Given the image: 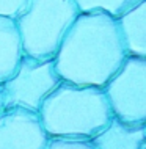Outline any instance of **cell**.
<instances>
[{"label": "cell", "mask_w": 146, "mask_h": 149, "mask_svg": "<svg viewBox=\"0 0 146 149\" xmlns=\"http://www.w3.org/2000/svg\"><path fill=\"white\" fill-rule=\"evenodd\" d=\"M127 57L116 17L104 11H80L54 57L63 82L102 88Z\"/></svg>", "instance_id": "6da1fadb"}, {"label": "cell", "mask_w": 146, "mask_h": 149, "mask_svg": "<svg viewBox=\"0 0 146 149\" xmlns=\"http://www.w3.org/2000/svg\"><path fill=\"white\" fill-rule=\"evenodd\" d=\"M36 115L47 136H79L88 140L113 118L102 88L63 80L44 97Z\"/></svg>", "instance_id": "7a4b0ae2"}, {"label": "cell", "mask_w": 146, "mask_h": 149, "mask_svg": "<svg viewBox=\"0 0 146 149\" xmlns=\"http://www.w3.org/2000/svg\"><path fill=\"white\" fill-rule=\"evenodd\" d=\"M79 13L75 0H25L14 17L24 55L54 58Z\"/></svg>", "instance_id": "3957f363"}, {"label": "cell", "mask_w": 146, "mask_h": 149, "mask_svg": "<svg viewBox=\"0 0 146 149\" xmlns=\"http://www.w3.org/2000/svg\"><path fill=\"white\" fill-rule=\"evenodd\" d=\"M60 82L54 58L24 55L13 75L0 85L3 108H24L36 113L44 97Z\"/></svg>", "instance_id": "277c9868"}, {"label": "cell", "mask_w": 146, "mask_h": 149, "mask_svg": "<svg viewBox=\"0 0 146 149\" xmlns=\"http://www.w3.org/2000/svg\"><path fill=\"white\" fill-rule=\"evenodd\" d=\"M102 90L113 118L146 123V57L127 55Z\"/></svg>", "instance_id": "5b68a950"}, {"label": "cell", "mask_w": 146, "mask_h": 149, "mask_svg": "<svg viewBox=\"0 0 146 149\" xmlns=\"http://www.w3.org/2000/svg\"><path fill=\"white\" fill-rule=\"evenodd\" d=\"M46 138L35 111L24 108L0 111V149H43Z\"/></svg>", "instance_id": "8992f818"}, {"label": "cell", "mask_w": 146, "mask_h": 149, "mask_svg": "<svg viewBox=\"0 0 146 149\" xmlns=\"http://www.w3.org/2000/svg\"><path fill=\"white\" fill-rule=\"evenodd\" d=\"M146 123H124L112 118L101 132L91 138L93 149H143Z\"/></svg>", "instance_id": "52a82bcc"}, {"label": "cell", "mask_w": 146, "mask_h": 149, "mask_svg": "<svg viewBox=\"0 0 146 149\" xmlns=\"http://www.w3.org/2000/svg\"><path fill=\"white\" fill-rule=\"evenodd\" d=\"M116 21L127 55L146 57V0H140Z\"/></svg>", "instance_id": "ba28073f"}, {"label": "cell", "mask_w": 146, "mask_h": 149, "mask_svg": "<svg viewBox=\"0 0 146 149\" xmlns=\"http://www.w3.org/2000/svg\"><path fill=\"white\" fill-rule=\"evenodd\" d=\"M24 49L14 19L0 16V85L16 71Z\"/></svg>", "instance_id": "9c48e42d"}, {"label": "cell", "mask_w": 146, "mask_h": 149, "mask_svg": "<svg viewBox=\"0 0 146 149\" xmlns=\"http://www.w3.org/2000/svg\"><path fill=\"white\" fill-rule=\"evenodd\" d=\"M138 2L140 0H75V5L79 11H104L113 17H119Z\"/></svg>", "instance_id": "30bf717a"}, {"label": "cell", "mask_w": 146, "mask_h": 149, "mask_svg": "<svg viewBox=\"0 0 146 149\" xmlns=\"http://www.w3.org/2000/svg\"><path fill=\"white\" fill-rule=\"evenodd\" d=\"M43 149H93L91 140L79 136H47Z\"/></svg>", "instance_id": "8fae6325"}, {"label": "cell", "mask_w": 146, "mask_h": 149, "mask_svg": "<svg viewBox=\"0 0 146 149\" xmlns=\"http://www.w3.org/2000/svg\"><path fill=\"white\" fill-rule=\"evenodd\" d=\"M24 3L25 0H0V16L14 19Z\"/></svg>", "instance_id": "7c38bea8"}, {"label": "cell", "mask_w": 146, "mask_h": 149, "mask_svg": "<svg viewBox=\"0 0 146 149\" xmlns=\"http://www.w3.org/2000/svg\"><path fill=\"white\" fill-rule=\"evenodd\" d=\"M3 110V102H2V94H0V111Z\"/></svg>", "instance_id": "4fadbf2b"}]
</instances>
